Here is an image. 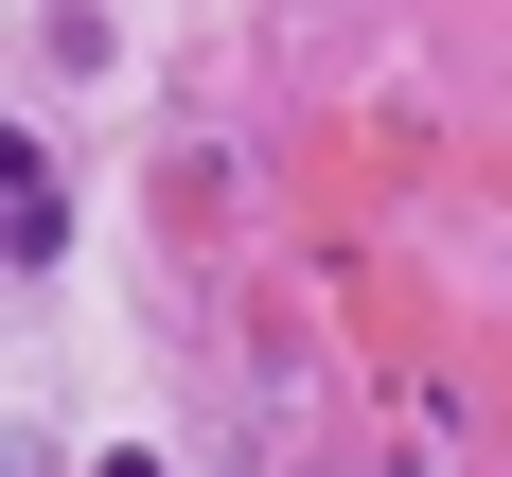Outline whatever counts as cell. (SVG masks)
<instances>
[{"label":"cell","instance_id":"cell-1","mask_svg":"<svg viewBox=\"0 0 512 477\" xmlns=\"http://www.w3.org/2000/svg\"><path fill=\"white\" fill-rule=\"evenodd\" d=\"M0 248H18V265H53V248H71V195H53V159H18V195H0Z\"/></svg>","mask_w":512,"mask_h":477},{"label":"cell","instance_id":"cell-2","mask_svg":"<svg viewBox=\"0 0 512 477\" xmlns=\"http://www.w3.org/2000/svg\"><path fill=\"white\" fill-rule=\"evenodd\" d=\"M106 477H159V460H106Z\"/></svg>","mask_w":512,"mask_h":477}]
</instances>
